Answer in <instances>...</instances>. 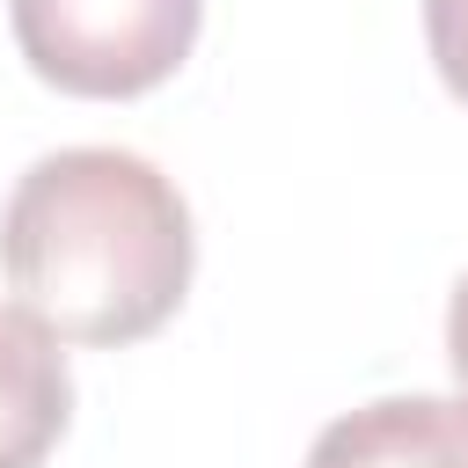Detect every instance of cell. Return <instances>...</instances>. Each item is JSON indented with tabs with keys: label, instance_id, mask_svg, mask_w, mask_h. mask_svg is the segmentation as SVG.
Returning <instances> with one entry per match:
<instances>
[{
	"label": "cell",
	"instance_id": "obj_1",
	"mask_svg": "<svg viewBox=\"0 0 468 468\" xmlns=\"http://www.w3.org/2000/svg\"><path fill=\"white\" fill-rule=\"evenodd\" d=\"M197 234L183 190L124 146L44 154L0 212V271L58 344L124 351L190 292Z\"/></svg>",
	"mask_w": 468,
	"mask_h": 468
},
{
	"label": "cell",
	"instance_id": "obj_2",
	"mask_svg": "<svg viewBox=\"0 0 468 468\" xmlns=\"http://www.w3.org/2000/svg\"><path fill=\"white\" fill-rule=\"evenodd\" d=\"M7 22L44 88L132 102L190 58L205 0H7Z\"/></svg>",
	"mask_w": 468,
	"mask_h": 468
},
{
	"label": "cell",
	"instance_id": "obj_3",
	"mask_svg": "<svg viewBox=\"0 0 468 468\" xmlns=\"http://www.w3.org/2000/svg\"><path fill=\"white\" fill-rule=\"evenodd\" d=\"M307 468H468L461 395H380L314 431Z\"/></svg>",
	"mask_w": 468,
	"mask_h": 468
},
{
	"label": "cell",
	"instance_id": "obj_4",
	"mask_svg": "<svg viewBox=\"0 0 468 468\" xmlns=\"http://www.w3.org/2000/svg\"><path fill=\"white\" fill-rule=\"evenodd\" d=\"M73 424V373L44 322L0 307V468H44Z\"/></svg>",
	"mask_w": 468,
	"mask_h": 468
},
{
	"label": "cell",
	"instance_id": "obj_5",
	"mask_svg": "<svg viewBox=\"0 0 468 468\" xmlns=\"http://www.w3.org/2000/svg\"><path fill=\"white\" fill-rule=\"evenodd\" d=\"M424 44L453 102H468V0H424Z\"/></svg>",
	"mask_w": 468,
	"mask_h": 468
},
{
	"label": "cell",
	"instance_id": "obj_6",
	"mask_svg": "<svg viewBox=\"0 0 468 468\" xmlns=\"http://www.w3.org/2000/svg\"><path fill=\"white\" fill-rule=\"evenodd\" d=\"M446 366H453V388L468 402V271H461V285L446 300Z\"/></svg>",
	"mask_w": 468,
	"mask_h": 468
}]
</instances>
